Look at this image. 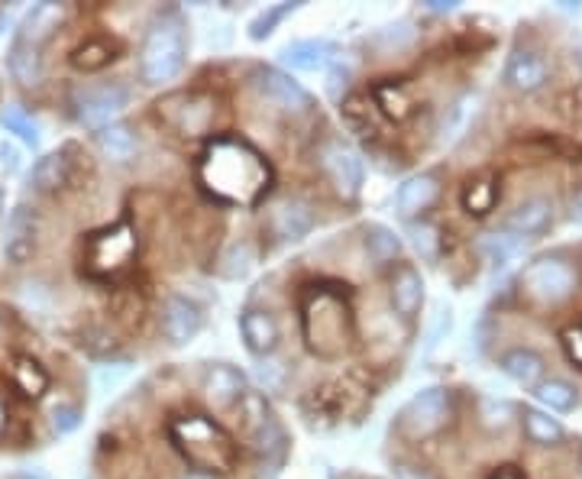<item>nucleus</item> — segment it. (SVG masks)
<instances>
[{"mask_svg": "<svg viewBox=\"0 0 582 479\" xmlns=\"http://www.w3.org/2000/svg\"><path fill=\"white\" fill-rule=\"evenodd\" d=\"M570 217H573V221H579L582 224V185L573 191V195H570Z\"/></svg>", "mask_w": 582, "mask_h": 479, "instance_id": "37998d69", "label": "nucleus"}, {"mask_svg": "<svg viewBox=\"0 0 582 479\" xmlns=\"http://www.w3.org/2000/svg\"><path fill=\"white\" fill-rule=\"evenodd\" d=\"M521 424H524V434L540 447H560L566 441L563 424L557 418H550L547 412H540V408H524Z\"/></svg>", "mask_w": 582, "mask_h": 479, "instance_id": "393cba45", "label": "nucleus"}, {"mask_svg": "<svg viewBox=\"0 0 582 479\" xmlns=\"http://www.w3.org/2000/svg\"><path fill=\"white\" fill-rule=\"evenodd\" d=\"M498 366H502V373L511 382H518L524 389H537L540 382H544V369H547L544 357L531 347H511L508 353H502Z\"/></svg>", "mask_w": 582, "mask_h": 479, "instance_id": "5701e85b", "label": "nucleus"}, {"mask_svg": "<svg viewBox=\"0 0 582 479\" xmlns=\"http://www.w3.org/2000/svg\"><path fill=\"white\" fill-rule=\"evenodd\" d=\"M256 266V250H253V243H233L230 250L220 256V266H217V272L224 279H240V276H246L249 269Z\"/></svg>", "mask_w": 582, "mask_h": 479, "instance_id": "72a5a7b5", "label": "nucleus"}, {"mask_svg": "<svg viewBox=\"0 0 582 479\" xmlns=\"http://www.w3.org/2000/svg\"><path fill=\"white\" fill-rule=\"evenodd\" d=\"M550 227H553V204L547 198H528L508 214L505 234H511L515 240H537Z\"/></svg>", "mask_w": 582, "mask_h": 479, "instance_id": "ddd939ff", "label": "nucleus"}, {"mask_svg": "<svg viewBox=\"0 0 582 479\" xmlns=\"http://www.w3.org/2000/svg\"><path fill=\"white\" fill-rule=\"evenodd\" d=\"M253 85L262 98L275 107H282V111H308L311 107V94L304 91L288 72H282V68L259 65L253 72Z\"/></svg>", "mask_w": 582, "mask_h": 479, "instance_id": "9b49d317", "label": "nucleus"}, {"mask_svg": "<svg viewBox=\"0 0 582 479\" xmlns=\"http://www.w3.org/2000/svg\"><path fill=\"white\" fill-rule=\"evenodd\" d=\"M460 201H463L466 214L485 217V214L495 208V201H498V182H495V175H479V179L466 182Z\"/></svg>", "mask_w": 582, "mask_h": 479, "instance_id": "bb28decb", "label": "nucleus"}, {"mask_svg": "<svg viewBox=\"0 0 582 479\" xmlns=\"http://www.w3.org/2000/svg\"><path fill=\"white\" fill-rule=\"evenodd\" d=\"M321 166L327 172L330 185H334L343 198H356L363 191V159L343 140H327L321 146Z\"/></svg>", "mask_w": 582, "mask_h": 479, "instance_id": "1a4fd4ad", "label": "nucleus"}, {"mask_svg": "<svg viewBox=\"0 0 582 479\" xmlns=\"http://www.w3.org/2000/svg\"><path fill=\"white\" fill-rule=\"evenodd\" d=\"M447 415H450V392L440 389V386L424 389L401 408L398 431H405L408 437H427L447 421Z\"/></svg>", "mask_w": 582, "mask_h": 479, "instance_id": "6e6552de", "label": "nucleus"}, {"mask_svg": "<svg viewBox=\"0 0 582 479\" xmlns=\"http://www.w3.org/2000/svg\"><path fill=\"white\" fill-rule=\"evenodd\" d=\"M437 195H440V175L437 172L411 175V179H405L395 191V208L401 217H418L431 208Z\"/></svg>", "mask_w": 582, "mask_h": 479, "instance_id": "f3484780", "label": "nucleus"}, {"mask_svg": "<svg viewBox=\"0 0 582 479\" xmlns=\"http://www.w3.org/2000/svg\"><path fill=\"white\" fill-rule=\"evenodd\" d=\"M0 120H4V130L17 136V140H23L26 146H39V123L33 120V114H26L23 107H7V111L0 114Z\"/></svg>", "mask_w": 582, "mask_h": 479, "instance_id": "f704fd0d", "label": "nucleus"}, {"mask_svg": "<svg viewBox=\"0 0 582 479\" xmlns=\"http://www.w3.org/2000/svg\"><path fill=\"white\" fill-rule=\"evenodd\" d=\"M20 479H39V476H20Z\"/></svg>", "mask_w": 582, "mask_h": 479, "instance_id": "8fccbe9b", "label": "nucleus"}, {"mask_svg": "<svg viewBox=\"0 0 582 479\" xmlns=\"http://www.w3.org/2000/svg\"><path fill=\"white\" fill-rule=\"evenodd\" d=\"M579 470H582V447H579Z\"/></svg>", "mask_w": 582, "mask_h": 479, "instance_id": "09e8293b", "label": "nucleus"}, {"mask_svg": "<svg viewBox=\"0 0 582 479\" xmlns=\"http://www.w3.org/2000/svg\"><path fill=\"white\" fill-rule=\"evenodd\" d=\"M201 188L220 204L253 208L269 191L272 169L266 156L240 136H220L204 149L198 166Z\"/></svg>", "mask_w": 582, "mask_h": 479, "instance_id": "f257e3e1", "label": "nucleus"}, {"mask_svg": "<svg viewBox=\"0 0 582 479\" xmlns=\"http://www.w3.org/2000/svg\"><path fill=\"white\" fill-rule=\"evenodd\" d=\"M240 334H243L246 350L256 353V357H269V353L279 347V337H282L279 321L262 308H249L240 314Z\"/></svg>", "mask_w": 582, "mask_h": 479, "instance_id": "a211bd4d", "label": "nucleus"}, {"mask_svg": "<svg viewBox=\"0 0 582 479\" xmlns=\"http://www.w3.org/2000/svg\"><path fill=\"white\" fill-rule=\"evenodd\" d=\"M178 101H182L185 107H175L172 101H165L162 114L165 120L172 123V127H178L182 133H204L207 123L214 120V104L201 98V94H178Z\"/></svg>", "mask_w": 582, "mask_h": 479, "instance_id": "412c9836", "label": "nucleus"}, {"mask_svg": "<svg viewBox=\"0 0 582 479\" xmlns=\"http://www.w3.org/2000/svg\"><path fill=\"white\" fill-rule=\"evenodd\" d=\"M576 62H579V68H582V39L576 43Z\"/></svg>", "mask_w": 582, "mask_h": 479, "instance_id": "49530a36", "label": "nucleus"}, {"mask_svg": "<svg viewBox=\"0 0 582 479\" xmlns=\"http://www.w3.org/2000/svg\"><path fill=\"white\" fill-rule=\"evenodd\" d=\"M0 211H4V191H0Z\"/></svg>", "mask_w": 582, "mask_h": 479, "instance_id": "de8ad7c7", "label": "nucleus"}, {"mask_svg": "<svg viewBox=\"0 0 582 479\" xmlns=\"http://www.w3.org/2000/svg\"><path fill=\"white\" fill-rule=\"evenodd\" d=\"M343 120L346 127L356 130V133H376L379 130V120H376V104H372L366 94H350L343 101Z\"/></svg>", "mask_w": 582, "mask_h": 479, "instance_id": "c85d7f7f", "label": "nucleus"}, {"mask_svg": "<svg viewBox=\"0 0 582 479\" xmlns=\"http://www.w3.org/2000/svg\"><path fill=\"white\" fill-rule=\"evenodd\" d=\"M311 227H314V211L301 198H288L269 214V230L279 243H295L301 237H308Z\"/></svg>", "mask_w": 582, "mask_h": 479, "instance_id": "4468645a", "label": "nucleus"}, {"mask_svg": "<svg viewBox=\"0 0 582 479\" xmlns=\"http://www.w3.org/2000/svg\"><path fill=\"white\" fill-rule=\"evenodd\" d=\"M560 344H563L566 360H570L573 366H579V369H582V324L566 327V331L560 334Z\"/></svg>", "mask_w": 582, "mask_h": 479, "instance_id": "ea45409f", "label": "nucleus"}, {"mask_svg": "<svg viewBox=\"0 0 582 479\" xmlns=\"http://www.w3.org/2000/svg\"><path fill=\"white\" fill-rule=\"evenodd\" d=\"M188 62V36L185 20L178 10H165L162 17L149 26L140 52V75L146 85H169Z\"/></svg>", "mask_w": 582, "mask_h": 479, "instance_id": "7ed1b4c3", "label": "nucleus"}, {"mask_svg": "<svg viewBox=\"0 0 582 479\" xmlns=\"http://www.w3.org/2000/svg\"><path fill=\"white\" fill-rule=\"evenodd\" d=\"M482 250L489 253V259L495 266H505L511 256L518 253V240L511 237V234H489L482 240Z\"/></svg>", "mask_w": 582, "mask_h": 479, "instance_id": "4c0bfd02", "label": "nucleus"}, {"mask_svg": "<svg viewBox=\"0 0 582 479\" xmlns=\"http://www.w3.org/2000/svg\"><path fill=\"white\" fill-rule=\"evenodd\" d=\"M204 327V311L194 298L188 295H169L162 305V334L169 344L185 347Z\"/></svg>", "mask_w": 582, "mask_h": 479, "instance_id": "f8f14e48", "label": "nucleus"}, {"mask_svg": "<svg viewBox=\"0 0 582 479\" xmlns=\"http://www.w3.org/2000/svg\"><path fill=\"white\" fill-rule=\"evenodd\" d=\"M295 10V4H279V7H269V10H262L259 17L249 23V39H266V36H272L275 33V26H279L288 13Z\"/></svg>", "mask_w": 582, "mask_h": 479, "instance_id": "c9c22d12", "label": "nucleus"}, {"mask_svg": "<svg viewBox=\"0 0 582 479\" xmlns=\"http://www.w3.org/2000/svg\"><path fill=\"white\" fill-rule=\"evenodd\" d=\"M363 243H366V253L372 263H392V259L401 256V237L395 234L392 227L385 224H366L363 230Z\"/></svg>", "mask_w": 582, "mask_h": 479, "instance_id": "a878e982", "label": "nucleus"}, {"mask_svg": "<svg viewBox=\"0 0 582 479\" xmlns=\"http://www.w3.org/2000/svg\"><path fill=\"white\" fill-rule=\"evenodd\" d=\"M65 20L62 4H36L23 17L17 36L10 43V72L20 85H36L39 75H43V46L52 39V33L59 30Z\"/></svg>", "mask_w": 582, "mask_h": 479, "instance_id": "20e7f679", "label": "nucleus"}, {"mask_svg": "<svg viewBox=\"0 0 582 479\" xmlns=\"http://www.w3.org/2000/svg\"><path fill=\"white\" fill-rule=\"evenodd\" d=\"M97 146H101V153L114 162H130L136 156V149H140V140H136V133L130 123H110V127L97 130Z\"/></svg>", "mask_w": 582, "mask_h": 479, "instance_id": "b1692460", "label": "nucleus"}, {"mask_svg": "<svg viewBox=\"0 0 582 479\" xmlns=\"http://www.w3.org/2000/svg\"><path fill=\"white\" fill-rule=\"evenodd\" d=\"M36 234H39V214L30 208V204H17L7 217L4 227V259L10 266H26L30 256L36 253Z\"/></svg>", "mask_w": 582, "mask_h": 479, "instance_id": "9d476101", "label": "nucleus"}, {"mask_svg": "<svg viewBox=\"0 0 582 479\" xmlns=\"http://www.w3.org/2000/svg\"><path fill=\"white\" fill-rule=\"evenodd\" d=\"M4 428H7V412H4V405H0V434H4Z\"/></svg>", "mask_w": 582, "mask_h": 479, "instance_id": "a18cd8bd", "label": "nucleus"}, {"mask_svg": "<svg viewBox=\"0 0 582 479\" xmlns=\"http://www.w3.org/2000/svg\"><path fill=\"white\" fill-rule=\"evenodd\" d=\"M395 479H440L434 476L431 470H424V467H411V463H395Z\"/></svg>", "mask_w": 582, "mask_h": 479, "instance_id": "a19ab883", "label": "nucleus"}, {"mask_svg": "<svg viewBox=\"0 0 582 479\" xmlns=\"http://www.w3.org/2000/svg\"><path fill=\"white\" fill-rule=\"evenodd\" d=\"M253 444H256V450L266 460H282L285 457V450H288V434H285V428H282V421L279 418H269L262 428L253 434Z\"/></svg>", "mask_w": 582, "mask_h": 479, "instance_id": "2f4dec72", "label": "nucleus"}, {"mask_svg": "<svg viewBox=\"0 0 582 479\" xmlns=\"http://www.w3.org/2000/svg\"><path fill=\"white\" fill-rule=\"evenodd\" d=\"M246 376L240 373L237 366L230 363H214L211 369L204 373V395L211 399L214 405L227 408V405H237L243 402L246 395Z\"/></svg>", "mask_w": 582, "mask_h": 479, "instance_id": "aec40b11", "label": "nucleus"}, {"mask_svg": "<svg viewBox=\"0 0 582 479\" xmlns=\"http://www.w3.org/2000/svg\"><path fill=\"white\" fill-rule=\"evenodd\" d=\"M579 289V269L563 253L537 256L521 272V292L537 305H560Z\"/></svg>", "mask_w": 582, "mask_h": 479, "instance_id": "39448f33", "label": "nucleus"}, {"mask_svg": "<svg viewBox=\"0 0 582 479\" xmlns=\"http://www.w3.org/2000/svg\"><path fill=\"white\" fill-rule=\"evenodd\" d=\"M169 434H172V444L178 447V454L201 473H233V467L240 460L237 441L217 421L204 415L175 418L169 424Z\"/></svg>", "mask_w": 582, "mask_h": 479, "instance_id": "f03ea898", "label": "nucleus"}, {"mask_svg": "<svg viewBox=\"0 0 582 479\" xmlns=\"http://www.w3.org/2000/svg\"><path fill=\"white\" fill-rule=\"evenodd\" d=\"M505 81L521 94H531L544 88L547 81V62L534 49H515L505 62Z\"/></svg>", "mask_w": 582, "mask_h": 479, "instance_id": "6ab92c4d", "label": "nucleus"}, {"mask_svg": "<svg viewBox=\"0 0 582 479\" xmlns=\"http://www.w3.org/2000/svg\"><path fill=\"white\" fill-rule=\"evenodd\" d=\"M427 10H434V13H450V10H456V4H443V0H431V4H427Z\"/></svg>", "mask_w": 582, "mask_h": 479, "instance_id": "c03bdc74", "label": "nucleus"}, {"mask_svg": "<svg viewBox=\"0 0 582 479\" xmlns=\"http://www.w3.org/2000/svg\"><path fill=\"white\" fill-rule=\"evenodd\" d=\"M72 153H75V146H65V149H55V153H49L36 162L30 185L39 191V195H59V191L72 182V172H75Z\"/></svg>", "mask_w": 582, "mask_h": 479, "instance_id": "2eb2a0df", "label": "nucleus"}, {"mask_svg": "<svg viewBox=\"0 0 582 479\" xmlns=\"http://www.w3.org/2000/svg\"><path fill=\"white\" fill-rule=\"evenodd\" d=\"M411 237H414V250L421 253V259H437L440 256V230L431 221H421L411 227Z\"/></svg>", "mask_w": 582, "mask_h": 479, "instance_id": "e433bc0d", "label": "nucleus"}, {"mask_svg": "<svg viewBox=\"0 0 582 479\" xmlns=\"http://www.w3.org/2000/svg\"><path fill=\"white\" fill-rule=\"evenodd\" d=\"M534 395H537L540 405L550 408V412H573V408L579 405V392L566 379H544L534 389Z\"/></svg>", "mask_w": 582, "mask_h": 479, "instance_id": "cd10ccee", "label": "nucleus"}, {"mask_svg": "<svg viewBox=\"0 0 582 479\" xmlns=\"http://www.w3.org/2000/svg\"><path fill=\"white\" fill-rule=\"evenodd\" d=\"M372 104L382 107V111L388 117H395V120L408 117L411 107H414V101L408 98V91L401 85H395V81H382V85L372 88Z\"/></svg>", "mask_w": 582, "mask_h": 479, "instance_id": "7c9ffc66", "label": "nucleus"}, {"mask_svg": "<svg viewBox=\"0 0 582 479\" xmlns=\"http://www.w3.org/2000/svg\"><path fill=\"white\" fill-rule=\"evenodd\" d=\"M136 256V234L127 221L101 230L88 240V269L94 276H114Z\"/></svg>", "mask_w": 582, "mask_h": 479, "instance_id": "0eeeda50", "label": "nucleus"}, {"mask_svg": "<svg viewBox=\"0 0 582 479\" xmlns=\"http://www.w3.org/2000/svg\"><path fill=\"white\" fill-rule=\"evenodd\" d=\"M114 52H117V43H114V39H107V36H101V39H88L85 46H78V49H75L72 65L81 68V72H97V68H104L107 62H114V59H117Z\"/></svg>", "mask_w": 582, "mask_h": 479, "instance_id": "c756f323", "label": "nucleus"}, {"mask_svg": "<svg viewBox=\"0 0 582 479\" xmlns=\"http://www.w3.org/2000/svg\"><path fill=\"white\" fill-rule=\"evenodd\" d=\"M81 424V408L78 405H55L52 408V428L59 434H72Z\"/></svg>", "mask_w": 582, "mask_h": 479, "instance_id": "58836bf2", "label": "nucleus"}, {"mask_svg": "<svg viewBox=\"0 0 582 479\" xmlns=\"http://www.w3.org/2000/svg\"><path fill=\"white\" fill-rule=\"evenodd\" d=\"M337 59V46L330 39H298L282 49V62L295 72H321Z\"/></svg>", "mask_w": 582, "mask_h": 479, "instance_id": "4be33fe9", "label": "nucleus"}, {"mask_svg": "<svg viewBox=\"0 0 582 479\" xmlns=\"http://www.w3.org/2000/svg\"><path fill=\"white\" fill-rule=\"evenodd\" d=\"M388 301L401 318H414L424 305V279L411 263H401L388 279Z\"/></svg>", "mask_w": 582, "mask_h": 479, "instance_id": "dca6fc26", "label": "nucleus"}, {"mask_svg": "<svg viewBox=\"0 0 582 479\" xmlns=\"http://www.w3.org/2000/svg\"><path fill=\"white\" fill-rule=\"evenodd\" d=\"M13 379H17V386L23 389V395H30V399H39V395L49 389V373L30 357L17 360V366H13Z\"/></svg>", "mask_w": 582, "mask_h": 479, "instance_id": "473e14b6", "label": "nucleus"}, {"mask_svg": "<svg viewBox=\"0 0 582 479\" xmlns=\"http://www.w3.org/2000/svg\"><path fill=\"white\" fill-rule=\"evenodd\" d=\"M75 117L85 123L88 130H104L110 123H117V117L127 111L130 104V88L120 85V81H104V85H88L75 91Z\"/></svg>", "mask_w": 582, "mask_h": 479, "instance_id": "423d86ee", "label": "nucleus"}, {"mask_svg": "<svg viewBox=\"0 0 582 479\" xmlns=\"http://www.w3.org/2000/svg\"><path fill=\"white\" fill-rule=\"evenodd\" d=\"M0 166H4L10 175L20 169V153H17V146H13V143H7V140L0 143Z\"/></svg>", "mask_w": 582, "mask_h": 479, "instance_id": "79ce46f5", "label": "nucleus"}]
</instances>
